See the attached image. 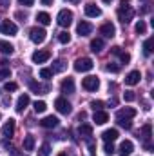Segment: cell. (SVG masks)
Returning <instances> with one entry per match:
<instances>
[{
  "instance_id": "52a82bcc",
  "label": "cell",
  "mask_w": 154,
  "mask_h": 156,
  "mask_svg": "<svg viewBox=\"0 0 154 156\" xmlns=\"http://www.w3.org/2000/svg\"><path fill=\"white\" fill-rule=\"evenodd\" d=\"M82 85H83V89H87V91H96V89L100 87V80L96 76H87V78H83Z\"/></svg>"
},
{
  "instance_id": "4316f807",
  "label": "cell",
  "mask_w": 154,
  "mask_h": 156,
  "mask_svg": "<svg viewBox=\"0 0 154 156\" xmlns=\"http://www.w3.org/2000/svg\"><path fill=\"white\" fill-rule=\"evenodd\" d=\"M37 20H38V24H42V26H49L51 24V16L47 13H44V11L37 15Z\"/></svg>"
},
{
  "instance_id": "7a4b0ae2",
  "label": "cell",
  "mask_w": 154,
  "mask_h": 156,
  "mask_svg": "<svg viewBox=\"0 0 154 156\" xmlns=\"http://www.w3.org/2000/svg\"><path fill=\"white\" fill-rule=\"evenodd\" d=\"M56 22H58V26H62V27H69V26L73 24V11L62 9V11L58 13V16H56Z\"/></svg>"
},
{
  "instance_id": "bcb514c9",
  "label": "cell",
  "mask_w": 154,
  "mask_h": 156,
  "mask_svg": "<svg viewBox=\"0 0 154 156\" xmlns=\"http://www.w3.org/2000/svg\"><path fill=\"white\" fill-rule=\"evenodd\" d=\"M16 18H26V13H20V11H18V13H16Z\"/></svg>"
},
{
  "instance_id": "7dc6e473",
  "label": "cell",
  "mask_w": 154,
  "mask_h": 156,
  "mask_svg": "<svg viewBox=\"0 0 154 156\" xmlns=\"http://www.w3.org/2000/svg\"><path fill=\"white\" fill-rule=\"evenodd\" d=\"M40 2H42L44 5H49V4H53V0H40Z\"/></svg>"
},
{
  "instance_id": "681fc988",
  "label": "cell",
  "mask_w": 154,
  "mask_h": 156,
  "mask_svg": "<svg viewBox=\"0 0 154 156\" xmlns=\"http://www.w3.org/2000/svg\"><path fill=\"white\" fill-rule=\"evenodd\" d=\"M103 2H105V4H111V2H113V0H103Z\"/></svg>"
},
{
  "instance_id": "6da1fadb",
  "label": "cell",
  "mask_w": 154,
  "mask_h": 156,
  "mask_svg": "<svg viewBox=\"0 0 154 156\" xmlns=\"http://www.w3.org/2000/svg\"><path fill=\"white\" fill-rule=\"evenodd\" d=\"M118 18H120V22L129 24V22L134 18V9H132L131 5H120V9H118Z\"/></svg>"
},
{
  "instance_id": "f907efd6",
  "label": "cell",
  "mask_w": 154,
  "mask_h": 156,
  "mask_svg": "<svg viewBox=\"0 0 154 156\" xmlns=\"http://www.w3.org/2000/svg\"><path fill=\"white\" fill-rule=\"evenodd\" d=\"M58 156H67V154H65V153H60V154H58Z\"/></svg>"
},
{
  "instance_id": "603a6c76",
  "label": "cell",
  "mask_w": 154,
  "mask_h": 156,
  "mask_svg": "<svg viewBox=\"0 0 154 156\" xmlns=\"http://www.w3.org/2000/svg\"><path fill=\"white\" fill-rule=\"evenodd\" d=\"M102 138H103L105 142H114L116 138H118V131H116V129H107V131H103Z\"/></svg>"
},
{
  "instance_id": "d6986e66",
  "label": "cell",
  "mask_w": 154,
  "mask_h": 156,
  "mask_svg": "<svg viewBox=\"0 0 154 156\" xmlns=\"http://www.w3.org/2000/svg\"><path fill=\"white\" fill-rule=\"evenodd\" d=\"M62 93H67V94L75 93V80L73 78H65L62 82Z\"/></svg>"
},
{
  "instance_id": "f1b7e54d",
  "label": "cell",
  "mask_w": 154,
  "mask_h": 156,
  "mask_svg": "<svg viewBox=\"0 0 154 156\" xmlns=\"http://www.w3.org/2000/svg\"><path fill=\"white\" fill-rule=\"evenodd\" d=\"M51 69H53V73H62V71L65 69V62L58 58V60H54V64H53V67H51Z\"/></svg>"
},
{
  "instance_id": "b9f144b4",
  "label": "cell",
  "mask_w": 154,
  "mask_h": 156,
  "mask_svg": "<svg viewBox=\"0 0 154 156\" xmlns=\"http://www.w3.org/2000/svg\"><path fill=\"white\" fill-rule=\"evenodd\" d=\"M11 76V71L9 69H0V80H5V78Z\"/></svg>"
},
{
  "instance_id": "9c48e42d",
  "label": "cell",
  "mask_w": 154,
  "mask_h": 156,
  "mask_svg": "<svg viewBox=\"0 0 154 156\" xmlns=\"http://www.w3.org/2000/svg\"><path fill=\"white\" fill-rule=\"evenodd\" d=\"M51 58V53L49 51H35L33 55H31V60L35 62V64H44V62H47Z\"/></svg>"
},
{
  "instance_id": "7bdbcfd3",
  "label": "cell",
  "mask_w": 154,
  "mask_h": 156,
  "mask_svg": "<svg viewBox=\"0 0 154 156\" xmlns=\"http://www.w3.org/2000/svg\"><path fill=\"white\" fill-rule=\"evenodd\" d=\"M18 2H20V4H22V5H27V7H29V5H33V4H35V0H18Z\"/></svg>"
},
{
  "instance_id": "4dcf8cb0",
  "label": "cell",
  "mask_w": 154,
  "mask_h": 156,
  "mask_svg": "<svg viewBox=\"0 0 154 156\" xmlns=\"http://www.w3.org/2000/svg\"><path fill=\"white\" fill-rule=\"evenodd\" d=\"M40 78H44V80H49V78H53V69H49V67H44V69H40Z\"/></svg>"
},
{
  "instance_id": "74e56055",
  "label": "cell",
  "mask_w": 154,
  "mask_h": 156,
  "mask_svg": "<svg viewBox=\"0 0 154 156\" xmlns=\"http://www.w3.org/2000/svg\"><path fill=\"white\" fill-rule=\"evenodd\" d=\"M118 56H120V60H121L123 64H129V62H131V55H129V53H121V51H120Z\"/></svg>"
},
{
  "instance_id": "ffe728a7",
  "label": "cell",
  "mask_w": 154,
  "mask_h": 156,
  "mask_svg": "<svg viewBox=\"0 0 154 156\" xmlns=\"http://www.w3.org/2000/svg\"><path fill=\"white\" fill-rule=\"evenodd\" d=\"M40 125H42V127H45V129H53V127H56V125H58V118H56V116H45L42 122H40Z\"/></svg>"
},
{
  "instance_id": "ba28073f",
  "label": "cell",
  "mask_w": 154,
  "mask_h": 156,
  "mask_svg": "<svg viewBox=\"0 0 154 156\" xmlns=\"http://www.w3.org/2000/svg\"><path fill=\"white\" fill-rule=\"evenodd\" d=\"M142 136H143V140H145V149L147 151H151L152 147H151V138H152V127H151V123H145L143 127H142Z\"/></svg>"
},
{
  "instance_id": "f546056e",
  "label": "cell",
  "mask_w": 154,
  "mask_h": 156,
  "mask_svg": "<svg viewBox=\"0 0 154 156\" xmlns=\"http://www.w3.org/2000/svg\"><path fill=\"white\" fill-rule=\"evenodd\" d=\"M58 40H60V44H69V42H71V35H69V31H62V33L58 35Z\"/></svg>"
},
{
  "instance_id": "d590c367",
  "label": "cell",
  "mask_w": 154,
  "mask_h": 156,
  "mask_svg": "<svg viewBox=\"0 0 154 156\" xmlns=\"http://www.w3.org/2000/svg\"><path fill=\"white\" fill-rule=\"evenodd\" d=\"M134 98H136V94H134L132 91H125V93H123V100H125V102H134Z\"/></svg>"
},
{
  "instance_id": "7402d4cb",
  "label": "cell",
  "mask_w": 154,
  "mask_h": 156,
  "mask_svg": "<svg viewBox=\"0 0 154 156\" xmlns=\"http://www.w3.org/2000/svg\"><path fill=\"white\" fill-rule=\"evenodd\" d=\"M91 51H93V53H102V51H103V40L102 38L91 40Z\"/></svg>"
},
{
  "instance_id": "d6a6232c",
  "label": "cell",
  "mask_w": 154,
  "mask_h": 156,
  "mask_svg": "<svg viewBox=\"0 0 154 156\" xmlns=\"http://www.w3.org/2000/svg\"><path fill=\"white\" fill-rule=\"evenodd\" d=\"M33 107H35V111H37V113H44V111L47 109V104H45V102H42V100H40V102L37 100Z\"/></svg>"
},
{
  "instance_id": "ab89813d",
  "label": "cell",
  "mask_w": 154,
  "mask_h": 156,
  "mask_svg": "<svg viewBox=\"0 0 154 156\" xmlns=\"http://www.w3.org/2000/svg\"><path fill=\"white\" fill-rule=\"evenodd\" d=\"M103 151H105V154H113V153H114V145H113V142H105Z\"/></svg>"
},
{
  "instance_id": "4fadbf2b",
  "label": "cell",
  "mask_w": 154,
  "mask_h": 156,
  "mask_svg": "<svg viewBox=\"0 0 154 156\" xmlns=\"http://www.w3.org/2000/svg\"><path fill=\"white\" fill-rule=\"evenodd\" d=\"M116 33V27L111 24V22H107V24H103L102 27H100V35H103L105 38H113Z\"/></svg>"
},
{
  "instance_id": "8fae6325",
  "label": "cell",
  "mask_w": 154,
  "mask_h": 156,
  "mask_svg": "<svg viewBox=\"0 0 154 156\" xmlns=\"http://www.w3.org/2000/svg\"><path fill=\"white\" fill-rule=\"evenodd\" d=\"M83 11H85V15H87V16H91V18H96V16H100V15H102V9H100L96 4H93V2H89V4L85 5V9H83Z\"/></svg>"
},
{
  "instance_id": "ee69618b",
  "label": "cell",
  "mask_w": 154,
  "mask_h": 156,
  "mask_svg": "<svg viewBox=\"0 0 154 156\" xmlns=\"http://www.w3.org/2000/svg\"><path fill=\"white\" fill-rule=\"evenodd\" d=\"M89 149H91V156H94V144L89 142Z\"/></svg>"
},
{
  "instance_id": "3957f363",
  "label": "cell",
  "mask_w": 154,
  "mask_h": 156,
  "mask_svg": "<svg viewBox=\"0 0 154 156\" xmlns=\"http://www.w3.org/2000/svg\"><path fill=\"white\" fill-rule=\"evenodd\" d=\"M93 67H94V64H93V60L87 58V56H83V58H76V62H75V71H78V73L91 71Z\"/></svg>"
},
{
  "instance_id": "ac0fdd59",
  "label": "cell",
  "mask_w": 154,
  "mask_h": 156,
  "mask_svg": "<svg viewBox=\"0 0 154 156\" xmlns=\"http://www.w3.org/2000/svg\"><path fill=\"white\" fill-rule=\"evenodd\" d=\"M140 78H142L140 71H131V73L125 76V83H127V85H136V83L140 82Z\"/></svg>"
},
{
  "instance_id": "8992f818",
  "label": "cell",
  "mask_w": 154,
  "mask_h": 156,
  "mask_svg": "<svg viewBox=\"0 0 154 156\" xmlns=\"http://www.w3.org/2000/svg\"><path fill=\"white\" fill-rule=\"evenodd\" d=\"M45 29H42V27H33L31 31H29V38L31 42H35V44H42L44 40H45Z\"/></svg>"
},
{
  "instance_id": "c3c4849f",
  "label": "cell",
  "mask_w": 154,
  "mask_h": 156,
  "mask_svg": "<svg viewBox=\"0 0 154 156\" xmlns=\"http://www.w3.org/2000/svg\"><path fill=\"white\" fill-rule=\"evenodd\" d=\"M67 2H71V4H78L80 0H67Z\"/></svg>"
},
{
  "instance_id": "836d02e7",
  "label": "cell",
  "mask_w": 154,
  "mask_h": 156,
  "mask_svg": "<svg viewBox=\"0 0 154 156\" xmlns=\"http://www.w3.org/2000/svg\"><path fill=\"white\" fill-rule=\"evenodd\" d=\"M134 29H136V33H138V35H143V33L147 31V26H145V22H143V20H140V22L136 24V27H134Z\"/></svg>"
},
{
  "instance_id": "277c9868",
  "label": "cell",
  "mask_w": 154,
  "mask_h": 156,
  "mask_svg": "<svg viewBox=\"0 0 154 156\" xmlns=\"http://www.w3.org/2000/svg\"><path fill=\"white\" fill-rule=\"evenodd\" d=\"M0 31H2L4 35L15 37V35H16V31H18V27H16V24H15V22H11V20H4V22L0 24Z\"/></svg>"
},
{
  "instance_id": "f35d334b",
  "label": "cell",
  "mask_w": 154,
  "mask_h": 156,
  "mask_svg": "<svg viewBox=\"0 0 154 156\" xmlns=\"http://www.w3.org/2000/svg\"><path fill=\"white\" fill-rule=\"evenodd\" d=\"M91 107H93L94 111H102V107H103V102H100V100H93V102H91Z\"/></svg>"
},
{
  "instance_id": "5bb4252c",
  "label": "cell",
  "mask_w": 154,
  "mask_h": 156,
  "mask_svg": "<svg viewBox=\"0 0 154 156\" xmlns=\"http://www.w3.org/2000/svg\"><path fill=\"white\" fill-rule=\"evenodd\" d=\"M13 133H15V120H7L5 123H4V127H2V134L5 136V138H11L13 136Z\"/></svg>"
},
{
  "instance_id": "2e32d148",
  "label": "cell",
  "mask_w": 154,
  "mask_h": 156,
  "mask_svg": "<svg viewBox=\"0 0 154 156\" xmlns=\"http://www.w3.org/2000/svg\"><path fill=\"white\" fill-rule=\"evenodd\" d=\"M29 87H31V91L37 93V94H45V93H49V85H42L38 82H29Z\"/></svg>"
},
{
  "instance_id": "5b68a950",
  "label": "cell",
  "mask_w": 154,
  "mask_h": 156,
  "mask_svg": "<svg viewBox=\"0 0 154 156\" xmlns=\"http://www.w3.org/2000/svg\"><path fill=\"white\" fill-rule=\"evenodd\" d=\"M54 107H56V111L62 113V115H69V113L73 111L71 104H69L65 98H56V100H54Z\"/></svg>"
},
{
  "instance_id": "30bf717a",
  "label": "cell",
  "mask_w": 154,
  "mask_h": 156,
  "mask_svg": "<svg viewBox=\"0 0 154 156\" xmlns=\"http://www.w3.org/2000/svg\"><path fill=\"white\" fill-rule=\"evenodd\" d=\"M134 116H136V109H132V107H125L116 113V120H131Z\"/></svg>"
},
{
  "instance_id": "44dd1931",
  "label": "cell",
  "mask_w": 154,
  "mask_h": 156,
  "mask_svg": "<svg viewBox=\"0 0 154 156\" xmlns=\"http://www.w3.org/2000/svg\"><path fill=\"white\" fill-rule=\"evenodd\" d=\"M76 31H78L80 37H85V35H89V33L93 31V26H91L89 22H80L78 27H76Z\"/></svg>"
},
{
  "instance_id": "7c38bea8",
  "label": "cell",
  "mask_w": 154,
  "mask_h": 156,
  "mask_svg": "<svg viewBox=\"0 0 154 156\" xmlns=\"http://www.w3.org/2000/svg\"><path fill=\"white\" fill-rule=\"evenodd\" d=\"M132 149H134L132 142H131V140H125V142H121V144H120L118 154H120V156H131V153H132Z\"/></svg>"
},
{
  "instance_id": "816d5d0a",
  "label": "cell",
  "mask_w": 154,
  "mask_h": 156,
  "mask_svg": "<svg viewBox=\"0 0 154 156\" xmlns=\"http://www.w3.org/2000/svg\"><path fill=\"white\" fill-rule=\"evenodd\" d=\"M0 118H2V115H0Z\"/></svg>"
},
{
  "instance_id": "cb8c5ba5",
  "label": "cell",
  "mask_w": 154,
  "mask_h": 156,
  "mask_svg": "<svg viewBox=\"0 0 154 156\" xmlns=\"http://www.w3.org/2000/svg\"><path fill=\"white\" fill-rule=\"evenodd\" d=\"M13 51H15V47H13L9 42L0 40V53H2V55H13Z\"/></svg>"
},
{
  "instance_id": "d4e9b609",
  "label": "cell",
  "mask_w": 154,
  "mask_h": 156,
  "mask_svg": "<svg viewBox=\"0 0 154 156\" xmlns=\"http://www.w3.org/2000/svg\"><path fill=\"white\" fill-rule=\"evenodd\" d=\"M78 134H80V136H83V138H89V136L93 134V127L83 123V125H80V127H78Z\"/></svg>"
},
{
  "instance_id": "83f0119b",
  "label": "cell",
  "mask_w": 154,
  "mask_h": 156,
  "mask_svg": "<svg viewBox=\"0 0 154 156\" xmlns=\"http://www.w3.org/2000/svg\"><path fill=\"white\" fill-rule=\"evenodd\" d=\"M152 42H154L152 37H151V38H147L145 42H143V55H145V56H149V55L152 53Z\"/></svg>"
},
{
  "instance_id": "e575fe53",
  "label": "cell",
  "mask_w": 154,
  "mask_h": 156,
  "mask_svg": "<svg viewBox=\"0 0 154 156\" xmlns=\"http://www.w3.org/2000/svg\"><path fill=\"white\" fill-rule=\"evenodd\" d=\"M4 89H5L7 93H13V91H16V89H18V85H16L15 82H7V83L4 85Z\"/></svg>"
},
{
  "instance_id": "e0dca14e",
  "label": "cell",
  "mask_w": 154,
  "mask_h": 156,
  "mask_svg": "<svg viewBox=\"0 0 154 156\" xmlns=\"http://www.w3.org/2000/svg\"><path fill=\"white\" fill-rule=\"evenodd\" d=\"M93 120L96 122V125H103L105 122H109V115H107L105 111H94Z\"/></svg>"
},
{
  "instance_id": "9a60e30c",
  "label": "cell",
  "mask_w": 154,
  "mask_h": 156,
  "mask_svg": "<svg viewBox=\"0 0 154 156\" xmlns=\"http://www.w3.org/2000/svg\"><path fill=\"white\" fill-rule=\"evenodd\" d=\"M29 105V94H20L18 100H16V111L18 113H24V109Z\"/></svg>"
},
{
  "instance_id": "484cf974",
  "label": "cell",
  "mask_w": 154,
  "mask_h": 156,
  "mask_svg": "<svg viewBox=\"0 0 154 156\" xmlns=\"http://www.w3.org/2000/svg\"><path fill=\"white\" fill-rule=\"evenodd\" d=\"M24 149H26V151H33V149H35V136L27 134V136L24 138Z\"/></svg>"
},
{
  "instance_id": "1f68e13d",
  "label": "cell",
  "mask_w": 154,
  "mask_h": 156,
  "mask_svg": "<svg viewBox=\"0 0 154 156\" xmlns=\"http://www.w3.org/2000/svg\"><path fill=\"white\" fill-rule=\"evenodd\" d=\"M49 154H51V145L49 144H44L38 149V156H49Z\"/></svg>"
},
{
  "instance_id": "8d00e7d4",
  "label": "cell",
  "mask_w": 154,
  "mask_h": 156,
  "mask_svg": "<svg viewBox=\"0 0 154 156\" xmlns=\"http://www.w3.org/2000/svg\"><path fill=\"white\" fill-rule=\"evenodd\" d=\"M116 122H118V125L123 127V129H131V127H132V122H131V120H116Z\"/></svg>"
},
{
  "instance_id": "60d3db41",
  "label": "cell",
  "mask_w": 154,
  "mask_h": 156,
  "mask_svg": "<svg viewBox=\"0 0 154 156\" xmlns=\"http://www.w3.org/2000/svg\"><path fill=\"white\" fill-rule=\"evenodd\" d=\"M107 71H111V73H118V71H120V66L114 64V62H109V64H107Z\"/></svg>"
},
{
  "instance_id": "f6af8a7d",
  "label": "cell",
  "mask_w": 154,
  "mask_h": 156,
  "mask_svg": "<svg viewBox=\"0 0 154 156\" xmlns=\"http://www.w3.org/2000/svg\"><path fill=\"white\" fill-rule=\"evenodd\" d=\"M5 5H9V0H0V7H5Z\"/></svg>"
}]
</instances>
